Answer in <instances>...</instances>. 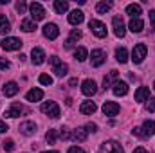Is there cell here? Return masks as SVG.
I'll return each mask as SVG.
<instances>
[{"label":"cell","mask_w":155,"mask_h":153,"mask_svg":"<svg viewBox=\"0 0 155 153\" xmlns=\"http://www.w3.org/2000/svg\"><path fill=\"white\" fill-rule=\"evenodd\" d=\"M2 144H4V150H5V151H13V150H15V141H13V139H7V141H4Z\"/></svg>","instance_id":"35"},{"label":"cell","mask_w":155,"mask_h":153,"mask_svg":"<svg viewBox=\"0 0 155 153\" xmlns=\"http://www.w3.org/2000/svg\"><path fill=\"white\" fill-rule=\"evenodd\" d=\"M132 133H134V135H137V137H144V133H143V130H141V128H134V130H132Z\"/></svg>","instance_id":"42"},{"label":"cell","mask_w":155,"mask_h":153,"mask_svg":"<svg viewBox=\"0 0 155 153\" xmlns=\"http://www.w3.org/2000/svg\"><path fill=\"white\" fill-rule=\"evenodd\" d=\"M146 110H148V112H155V97H150V99H148Z\"/></svg>","instance_id":"39"},{"label":"cell","mask_w":155,"mask_h":153,"mask_svg":"<svg viewBox=\"0 0 155 153\" xmlns=\"http://www.w3.org/2000/svg\"><path fill=\"white\" fill-rule=\"evenodd\" d=\"M87 56H88V52H87V49H85V47H78L76 50H74V58H76L78 61H85V60H87Z\"/></svg>","instance_id":"30"},{"label":"cell","mask_w":155,"mask_h":153,"mask_svg":"<svg viewBox=\"0 0 155 153\" xmlns=\"http://www.w3.org/2000/svg\"><path fill=\"white\" fill-rule=\"evenodd\" d=\"M38 79H40V83H41V85H45V86L52 85V77L49 76V74H41V76H40Z\"/></svg>","instance_id":"34"},{"label":"cell","mask_w":155,"mask_h":153,"mask_svg":"<svg viewBox=\"0 0 155 153\" xmlns=\"http://www.w3.org/2000/svg\"><path fill=\"white\" fill-rule=\"evenodd\" d=\"M49 63H51V67H52V72H54L58 77H63L67 72H69V67H67L58 56H51V58H49Z\"/></svg>","instance_id":"1"},{"label":"cell","mask_w":155,"mask_h":153,"mask_svg":"<svg viewBox=\"0 0 155 153\" xmlns=\"http://www.w3.org/2000/svg\"><path fill=\"white\" fill-rule=\"evenodd\" d=\"M9 67H11L9 60H5V58H0V69H2V70H7Z\"/></svg>","instance_id":"41"},{"label":"cell","mask_w":155,"mask_h":153,"mask_svg":"<svg viewBox=\"0 0 155 153\" xmlns=\"http://www.w3.org/2000/svg\"><path fill=\"white\" fill-rule=\"evenodd\" d=\"M72 47H74V43H72L71 40H67V41H65V49H72Z\"/></svg>","instance_id":"46"},{"label":"cell","mask_w":155,"mask_h":153,"mask_svg":"<svg viewBox=\"0 0 155 153\" xmlns=\"http://www.w3.org/2000/svg\"><path fill=\"white\" fill-rule=\"evenodd\" d=\"M56 137H58L56 130H49V132H47V135H45V139H47V142H49V144H54V142H56Z\"/></svg>","instance_id":"33"},{"label":"cell","mask_w":155,"mask_h":153,"mask_svg":"<svg viewBox=\"0 0 155 153\" xmlns=\"http://www.w3.org/2000/svg\"><path fill=\"white\" fill-rule=\"evenodd\" d=\"M128 27H130V31H132V33H141V31H143V27H144V24H143V20H141V18H132Z\"/></svg>","instance_id":"23"},{"label":"cell","mask_w":155,"mask_h":153,"mask_svg":"<svg viewBox=\"0 0 155 153\" xmlns=\"http://www.w3.org/2000/svg\"><path fill=\"white\" fill-rule=\"evenodd\" d=\"M134 153H148V151H146L144 148H135V150H134Z\"/></svg>","instance_id":"47"},{"label":"cell","mask_w":155,"mask_h":153,"mask_svg":"<svg viewBox=\"0 0 155 153\" xmlns=\"http://www.w3.org/2000/svg\"><path fill=\"white\" fill-rule=\"evenodd\" d=\"M71 137H72V141H76V142H83V141L87 139V130H85V128H76Z\"/></svg>","instance_id":"24"},{"label":"cell","mask_w":155,"mask_h":153,"mask_svg":"<svg viewBox=\"0 0 155 153\" xmlns=\"http://www.w3.org/2000/svg\"><path fill=\"white\" fill-rule=\"evenodd\" d=\"M41 112L45 115H49L51 119H58L60 117V106L54 103V101H45L41 105Z\"/></svg>","instance_id":"3"},{"label":"cell","mask_w":155,"mask_h":153,"mask_svg":"<svg viewBox=\"0 0 155 153\" xmlns=\"http://www.w3.org/2000/svg\"><path fill=\"white\" fill-rule=\"evenodd\" d=\"M69 85H71V86H76V85H78V79H71V83H69Z\"/></svg>","instance_id":"48"},{"label":"cell","mask_w":155,"mask_h":153,"mask_svg":"<svg viewBox=\"0 0 155 153\" xmlns=\"http://www.w3.org/2000/svg\"><path fill=\"white\" fill-rule=\"evenodd\" d=\"M96 110H97V106H96V103H94V101H83V103H81V106H79V112H81V114H85V115L94 114Z\"/></svg>","instance_id":"18"},{"label":"cell","mask_w":155,"mask_h":153,"mask_svg":"<svg viewBox=\"0 0 155 153\" xmlns=\"http://www.w3.org/2000/svg\"><path fill=\"white\" fill-rule=\"evenodd\" d=\"M105 60H107L105 50H101V49H94V50H92V54H90V61H92L94 67H101V65L105 63Z\"/></svg>","instance_id":"8"},{"label":"cell","mask_w":155,"mask_h":153,"mask_svg":"<svg viewBox=\"0 0 155 153\" xmlns=\"http://www.w3.org/2000/svg\"><path fill=\"white\" fill-rule=\"evenodd\" d=\"M88 27H90V31H92L97 38H105V36H107V25H105L103 22H99V20H90V22H88Z\"/></svg>","instance_id":"4"},{"label":"cell","mask_w":155,"mask_h":153,"mask_svg":"<svg viewBox=\"0 0 155 153\" xmlns=\"http://www.w3.org/2000/svg\"><path fill=\"white\" fill-rule=\"evenodd\" d=\"M41 153H58V151H41Z\"/></svg>","instance_id":"49"},{"label":"cell","mask_w":155,"mask_h":153,"mask_svg":"<svg viewBox=\"0 0 155 153\" xmlns=\"http://www.w3.org/2000/svg\"><path fill=\"white\" fill-rule=\"evenodd\" d=\"M41 97H43V90H40V88H33V90H29V92L25 94V99L31 101V103L41 101Z\"/></svg>","instance_id":"20"},{"label":"cell","mask_w":155,"mask_h":153,"mask_svg":"<svg viewBox=\"0 0 155 153\" xmlns=\"http://www.w3.org/2000/svg\"><path fill=\"white\" fill-rule=\"evenodd\" d=\"M71 137V133H69V130L67 128H60V139H63V141H67Z\"/></svg>","instance_id":"40"},{"label":"cell","mask_w":155,"mask_h":153,"mask_svg":"<svg viewBox=\"0 0 155 153\" xmlns=\"http://www.w3.org/2000/svg\"><path fill=\"white\" fill-rule=\"evenodd\" d=\"M81 38V31H79V29H72V31H71V41H72V43H76L78 40Z\"/></svg>","instance_id":"36"},{"label":"cell","mask_w":155,"mask_h":153,"mask_svg":"<svg viewBox=\"0 0 155 153\" xmlns=\"http://www.w3.org/2000/svg\"><path fill=\"white\" fill-rule=\"evenodd\" d=\"M112 90H114L116 96H126V94H128V83H126V81H119V79H116L114 85H112Z\"/></svg>","instance_id":"13"},{"label":"cell","mask_w":155,"mask_h":153,"mask_svg":"<svg viewBox=\"0 0 155 153\" xmlns=\"http://www.w3.org/2000/svg\"><path fill=\"white\" fill-rule=\"evenodd\" d=\"M141 130H143L144 137H152V135H155V121H144Z\"/></svg>","instance_id":"21"},{"label":"cell","mask_w":155,"mask_h":153,"mask_svg":"<svg viewBox=\"0 0 155 153\" xmlns=\"http://www.w3.org/2000/svg\"><path fill=\"white\" fill-rule=\"evenodd\" d=\"M18 85L15 83V81H9V83H5V86L2 88V92H4V96L5 97H13V96H16L18 94Z\"/></svg>","instance_id":"14"},{"label":"cell","mask_w":155,"mask_h":153,"mask_svg":"<svg viewBox=\"0 0 155 153\" xmlns=\"http://www.w3.org/2000/svg\"><path fill=\"white\" fill-rule=\"evenodd\" d=\"M112 79H117V70H110V74L105 76V79H103V88L105 90L112 86Z\"/></svg>","instance_id":"29"},{"label":"cell","mask_w":155,"mask_h":153,"mask_svg":"<svg viewBox=\"0 0 155 153\" xmlns=\"http://www.w3.org/2000/svg\"><path fill=\"white\" fill-rule=\"evenodd\" d=\"M153 90H155V81H153Z\"/></svg>","instance_id":"50"},{"label":"cell","mask_w":155,"mask_h":153,"mask_svg":"<svg viewBox=\"0 0 155 153\" xmlns=\"http://www.w3.org/2000/svg\"><path fill=\"white\" fill-rule=\"evenodd\" d=\"M4 132H7V124L4 121H0V133H4Z\"/></svg>","instance_id":"44"},{"label":"cell","mask_w":155,"mask_h":153,"mask_svg":"<svg viewBox=\"0 0 155 153\" xmlns=\"http://www.w3.org/2000/svg\"><path fill=\"white\" fill-rule=\"evenodd\" d=\"M20 132L24 135H33V133H36V124L33 121H25V122L20 124Z\"/></svg>","instance_id":"19"},{"label":"cell","mask_w":155,"mask_h":153,"mask_svg":"<svg viewBox=\"0 0 155 153\" xmlns=\"http://www.w3.org/2000/svg\"><path fill=\"white\" fill-rule=\"evenodd\" d=\"M148 99H150V88L148 86H139L135 90V101L143 103V101H148Z\"/></svg>","instance_id":"15"},{"label":"cell","mask_w":155,"mask_h":153,"mask_svg":"<svg viewBox=\"0 0 155 153\" xmlns=\"http://www.w3.org/2000/svg\"><path fill=\"white\" fill-rule=\"evenodd\" d=\"M16 11L22 15V13H25L27 11V4L24 2V0H20V2H16Z\"/></svg>","instance_id":"37"},{"label":"cell","mask_w":155,"mask_h":153,"mask_svg":"<svg viewBox=\"0 0 155 153\" xmlns=\"http://www.w3.org/2000/svg\"><path fill=\"white\" fill-rule=\"evenodd\" d=\"M24 112V106L20 103H13L7 110H5V117H20V114Z\"/></svg>","instance_id":"17"},{"label":"cell","mask_w":155,"mask_h":153,"mask_svg":"<svg viewBox=\"0 0 155 153\" xmlns=\"http://www.w3.org/2000/svg\"><path fill=\"white\" fill-rule=\"evenodd\" d=\"M85 130H87V133H96L97 132V126L94 122H88V124H85Z\"/></svg>","instance_id":"38"},{"label":"cell","mask_w":155,"mask_h":153,"mask_svg":"<svg viewBox=\"0 0 155 153\" xmlns=\"http://www.w3.org/2000/svg\"><path fill=\"white\" fill-rule=\"evenodd\" d=\"M35 29H36V22H33V20H24V22H22V31L31 33V31H35Z\"/></svg>","instance_id":"32"},{"label":"cell","mask_w":155,"mask_h":153,"mask_svg":"<svg viewBox=\"0 0 155 153\" xmlns=\"http://www.w3.org/2000/svg\"><path fill=\"white\" fill-rule=\"evenodd\" d=\"M67 153H85L81 148H78V146H72V148H69V151Z\"/></svg>","instance_id":"43"},{"label":"cell","mask_w":155,"mask_h":153,"mask_svg":"<svg viewBox=\"0 0 155 153\" xmlns=\"http://www.w3.org/2000/svg\"><path fill=\"white\" fill-rule=\"evenodd\" d=\"M83 18H85V15L79 11V9H76V11H72L71 15H69V22L72 24V25H79L81 22H83Z\"/></svg>","instance_id":"22"},{"label":"cell","mask_w":155,"mask_h":153,"mask_svg":"<svg viewBox=\"0 0 155 153\" xmlns=\"http://www.w3.org/2000/svg\"><path fill=\"white\" fill-rule=\"evenodd\" d=\"M101 153H124V150L116 141H107L101 144Z\"/></svg>","instance_id":"7"},{"label":"cell","mask_w":155,"mask_h":153,"mask_svg":"<svg viewBox=\"0 0 155 153\" xmlns=\"http://www.w3.org/2000/svg\"><path fill=\"white\" fill-rule=\"evenodd\" d=\"M54 11H56L58 15L67 13V11H69V2H65V0H56V2H54Z\"/></svg>","instance_id":"25"},{"label":"cell","mask_w":155,"mask_h":153,"mask_svg":"<svg viewBox=\"0 0 155 153\" xmlns=\"http://www.w3.org/2000/svg\"><path fill=\"white\" fill-rule=\"evenodd\" d=\"M58 34H60V29H58L56 24H47V25L43 27V36H45V38L56 40L58 38Z\"/></svg>","instance_id":"11"},{"label":"cell","mask_w":155,"mask_h":153,"mask_svg":"<svg viewBox=\"0 0 155 153\" xmlns=\"http://www.w3.org/2000/svg\"><path fill=\"white\" fill-rule=\"evenodd\" d=\"M141 5L139 4H130V5H126V13L130 15V16H134V18H139V15H141Z\"/></svg>","instance_id":"26"},{"label":"cell","mask_w":155,"mask_h":153,"mask_svg":"<svg viewBox=\"0 0 155 153\" xmlns=\"http://www.w3.org/2000/svg\"><path fill=\"white\" fill-rule=\"evenodd\" d=\"M112 25H114V33H116V36L123 38V36L126 34V27H124V22H123V18H121V16H114Z\"/></svg>","instance_id":"10"},{"label":"cell","mask_w":155,"mask_h":153,"mask_svg":"<svg viewBox=\"0 0 155 153\" xmlns=\"http://www.w3.org/2000/svg\"><path fill=\"white\" fill-rule=\"evenodd\" d=\"M110 7H112V4H110V2H99V4L96 5V11H97L99 15H105V13H108V11H110Z\"/></svg>","instance_id":"31"},{"label":"cell","mask_w":155,"mask_h":153,"mask_svg":"<svg viewBox=\"0 0 155 153\" xmlns=\"http://www.w3.org/2000/svg\"><path fill=\"white\" fill-rule=\"evenodd\" d=\"M22 45H24V43H22V40L20 38H13V36H9V38L2 40V49H4V50H18Z\"/></svg>","instance_id":"6"},{"label":"cell","mask_w":155,"mask_h":153,"mask_svg":"<svg viewBox=\"0 0 155 153\" xmlns=\"http://www.w3.org/2000/svg\"><path fill=\"white\" fill-rule=\"evenodd\" d=\"M31 60H33L35 65H41V63L45 61V52H43L40 47H35L33 52H31Z\"/></svg>","instance_id":"16"},{"label":"cell","mask_w":155,"mask_h":153,"mask_svg":"<svg viewBox=\"0 0 155 153\" xmlns=\"http://www.w3.org/2000/svg\"><path fill=\"white\" fill-rule=\"evenodd\" d=\"M29 13H31L33 22H38V20H43L45 18V9L41 7V4H38V2H33L29 5Z\"/></svg>","instance_id":"5"},{"label":"cell","mask_w":155,"mask_h":153,"mask_svg":"<svg viewBox=\"0 0 155 153\" xmlns=\"http://www.w3.org/2000/svg\"><path fill=\"white\" fill-rule=\"evenodd\" d=\"M11 31V24H9V20L4 16V15H0V34H7Z\"/></svg>","instance_id":"28"},{"label":"cell","mask_w":155,"mask_h":153,"mask_svg":"<svg viewBox=\"0 0 155 153\" xmlns=\"http://www.w3.org/2000/svg\"><path fill=\"white\" fill-rule=\"evenodd\" d=\"M146 52H148V47L144 43H137L132 50V61L134 63H143V60L146 58Z\"/></svg>","instance_id":"2"},{"label":"cell","mask_w":155,"mask_h":153,"mask_svg":"<svg viewBox=\"0 0 155 153\" xmlns=\"http://www.w3.org/2000/svg\"><path fill=\"white\" fill-rule=\"evenodd\" d=\"M150 22H152V25L155 29V11H150Z\"/></svg>","instance_id":"45"},{"label":"cell","mask_w":155,"mask_h":153,"mask_svg":"<svg viewBox=\"0 0 155 153\" xmlns=\"http://www.w3.org/2000/svg\"><path fill=\"white\" fill-rule=\"evenodd\" d=\"M103 114L108 115V117L117 115L119 114V105L114 103V101H105V105H103Z\"/></svg>","instance_id":"12"},{"label":"cell","mask_w":155,"mask_h":153,"mask_svg":"<svg viewBox=\"0 0 155 153\" xmlns=\"http://www.w3.org/2000/svg\"><path fill=\"white\" fill-rule=\"evenodd\" d=\"M116 60L119 63H126V60H128V50H126L124 47H117L116 49Z\"/></svg>","instance_id":"27"},{"label":"cell","mask_w":155,"mask_h":153,"mask_svg":"<svg viewBox=\"0 0 155 153\" xmlns=\"http://www.w3.org/2000/svg\"><path fill=\"white\" fill-rule=\"evenodd\" d=\"M81 92L85 94V96H94L96 92H97V85H96V81L94 79H85L83 83H81Z\"/></svg>","instance_id":"9"}]
</instances>
